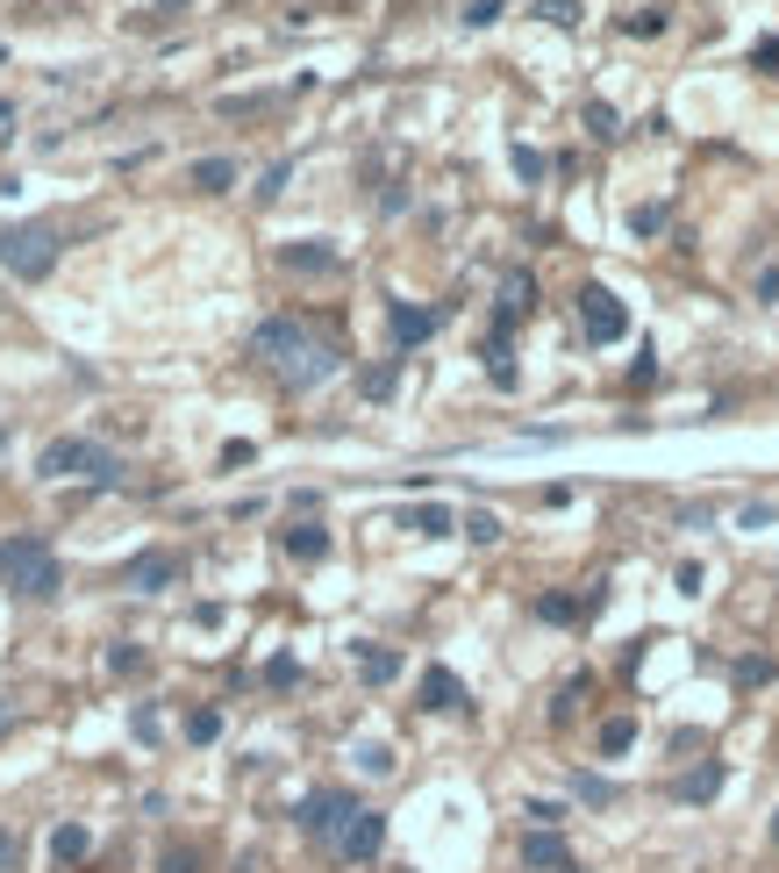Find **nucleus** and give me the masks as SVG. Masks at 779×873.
Instances as JSON below:
<instances>
[{"label": "nucleus", "instance_id": "1", "mask_svg": "<svg viewBox=\"0 0 779 873\" xmlns=\"http://www.w3.org/2000/svg\"><path fill=\"white\" fill-rule=\"evenodd\" d=\"M0 580H8L14 595L43 601V595H57L65 566H57V551L43 545V537H8V545H0Z\"/></svg>", "mask_w": 779, "mask_h": 873}, {"label": "nucleus", "instance_id": "2", "mask_svg": "<svg viewBox=\"0 0 779 873\" xmlns=\"http://www.w3.org/2000/svg\"><path fill=\"white\" fill-rule=\"evenodd\" d=\"M36 473H43V480L86 473V480H94V487H115V480H122V459H115L108 444H86V436H57V444H43Z\"/></svg>", "mask_w": 779, "mask_h": 873}, {"label": "nucleus", "instance_id": "3", "mask_svg": "<svg viewBox=\"0 0 779 873\" xmlns=\"http://www.w3.org/2000/svg\"><path fill=\"white\" fill-rule=\"evenodd\" d=\"M0 265H8L14 280H43L57 265V230L51 222H22V230L0 236Z\"/></svg>", "mask_w": 779, "mask_h": 873}, {"label": "nucleus", "instance_id": "4", "mask_svg": "<svg viewBox=\"0 0 779 873\" xmlns=\"http://www.w3.org/2000/svg\"><path fill=\"white\" fill-rule=\"evenodd\" d=\"M329 845H336V860H350V866L379 860V845H387V817H379V809H350V823L329 838Z\"/></svg>", "mask_w": 779, "mask_h": 873}, {"label": "nucleus", "instance_id": "5", "mask_svg": "<svg viewBox=\"0 0 779 873\" xmlns=\"http://www.w3.org/2000/svg\"><path fill=\"white\" fill-rule=\"evenodd\" d=\"M301 351H308V329H301L294 315H265V323L251 329V358H272V366H294Z\"/></svg>", "mask_w": 779, "mask_h": 873}, {"label": "nucleus", "instance_id": "6", "mask_svg": "<svg viewBox=\"0 0 779 873\" xmlns=\"http://www.w3.org/2000/svg\"><path fill=\"white\" fill-rule=\"evenodd\" d=\"M579 323H587L593 344H622V337H630V308H622L608 287H587V294H579Z\"/></svg>", "mask_w": 779, "mask_h": 873}, {"label": "nucleus", "instance_id": "7", "mask_svg": "<svg viewBox=\"0 0 779 873\" xmlns=\"http://www.w3.org/2000/svg\"><path fill=\"white\" fill-rule=\"evenodd\" d=\"M350 809H358L350 795H336V788H315L308 802H301V831H308V838H336V831L350 823Z\"/></svg>", "mask_w": 779, "mask_h": 873}, {"label": "nucleus", "instance_id": "8", "mask_svg": "<svg viewBox=\"0 0 779 873\" xmlns=\"http://www.w3.org/2000/svg\"><path fill=\"white\" fill-rule=\"evenodd\" d=\"M179 580V559L172 551H136L129 566H122V587H136V595H158V587Z\"/></svg>", "mask_w": 779, "mask_h": 873}, {"label": "nucleus", "instance_id": "9", "mask_svg": "<svg viewBox=\"0 0 779 873\" xmlns=\"http://www.w3.org/2000/svg\"><path fill=\"white\" fill-rule=\"evenodd\" d=\"M529 308H537V280H529V273H508V280H501V308H494V337H508Z\"/></svg>", "mask_w": 779, "mask_h": 873}, {"label": "nucleus", "instance_id": "10", "mask_svg": "<svg viewBox=\"0 0 779 873\" xmlns=\"http://www.w3.org/2000/svg\"><path fill=\"white\" fill-rule=\"evenodd\" d=\"M523 866H529V873H579V866H572V845H565L558 831H529V838H523Z\"/></svg>", "mask_w": 779, "mask_h": 873}, {"label": "nucleus", "instance_id": "11", "mask_svg": "<svg viewBox=\"0 0 779 873\" xmlns=\"http://www.w3.org/2000/svg\"><path fill=\"white\" fill-rule=\"evenodd\" d=\"M422 709H465V681L451 666H430L422 673Z\"/></svg>", "mask_w": 779, "mask_h": 873}, {"label": "nucleus", "instance_id": "12", "mask_svg": "<svg viewBox=\"0 0 779 873\" xmlns=\"http://www.w3.org/2000/svg\"><path fill=\"white\" fill-rule=\"evenodd\" d=\"M401 530H415V537H451V530H457V516H451L444 502H415V508L401 516Z\"/></svg>", "mask_w": 779, "mask_h": 873}, {"label": "nucleus", "instance_id": "13", "mask_svg": "<svg viewBox=\"0 0 779 873\" xmlns=\"http://www.w3.org/2000/svg\"><path fill=\"white\" fill-rule=\"evenodd\" d=\"M280 545H286V559H323V551H329V530H323V523H294V530H280Z\"/></svg>", "mask_w": 779, "mask_h": 873}, {"label": "nucleus", "instance_id": "14", "mask_svg": "<svg viewBox=\"0 0 779 873\" xmlns=\"http://www.w3.org/2000/svg\"><path fill=\"white\" fill-rule=\"evenodd\" d=\"M86 852H94V838H86V823H57V831H51V860H57V866H80Z\"/></svg>", "mask_w": 779, "mask_h": 873}, {"label": "nucleus", "instance_id": "15", "mask_svg": "<svg viewBox=\"0 0 779 873\" xmlns=\"http://www.w3.org/2000/svg\"><path fill=\"white\" fill-rule=\"evenodd\" d=\"M280 259H286V273H336V265H344L329 244H286Z\"/></svg>", "mask_w": 779, "mask_h": 873}, {"label": "nucleus", "instance_id": "16", "mask_svg": "<svg viewBox=\"0 0 779 873\" xmlns=\"http://www.w3.org/2000/svg\"><path fill=\"white\" fill-rule=\"evenodd\" d=\"M329 372H336V351H323V344H308V351H301L294 366H286V380H294V387H315V380H329Z\"/></svg>", "mask_w": 779, "mask_h": 873}, {"label": "nucleus", "instance_id": "17", "mask_svg": "<svg viewBox=\"0 0 779 873\" xmlns=\"http://www.w3.org/2000/svg\"><path fill=\"white\" fill-rule=\"evenodd\" d=\"M193 187H201V193H229V187H236V158H193Z\"/></svg>", "mask_w": 779, "mask_h": 873}, {"label": "nucleus", "instance_id": "18", "mask_svg": "<svg viewBox=\"0 0 779 873\" xmlns=\"http://www.w3.org/2000/svg\"><path fill=\"white\" fill-rule=\"evenodd\" d=\"M358 673H365L372 687H387L393 673H401V652H387V644H358Z\"/></svg>", "mask_w": 779, "mask_h": 873}, {"label": "nucleus", "instance_id": "19", "mask_svg": "<svg viewBox=\"0 0 779 873\" xmlns=\"http://www.w3.org/2000/svg\"><path fill=\"white\" fill-rule=\"evenodd\" d=\"M430 329H436V308H408V301L393 308V344H422Z\"/></svg>", "mask_w": 779, "mask_h": 873}, {"label": "nucleus", "instance_id": "20", "mask_svg": "<svg viewBox=\"0 0 779 873\" xmlns=\"http://www.w3.org/2000/svg\"><path fill=\"white\" fill-rule=\"evenodd\" d=\"M715 795H723V766H701L680 780V802H715Z\"/></svg>", "mask_w": 779, "mask_h": 873}, {"label": "nucleus", "instance_id": "21", "mask_svg": "<svg viewBox=\"0 0 779 873\" xmlns=\"http://www.w3.org/2000/svg\"><path fill=\"white\" fill-rule=\"evenodd\" d=\"M630 745H636V724H630V716H608V724H601V751L615 759V751H630Z\"/></svg>", "mask_w": 779, "mask_h": 873}, {"label": "nucleus", "instance_id": "22", "mask_svg": "<svg viewBox=\"0 0 779 873\" xmlns=\"http://www.w3.org/2000/svg\"><path fill=\"white\" fill-rule=\"evenodd\" d=\"M587 129H593L601 144H615V137H622V123H615V108H608V101H587Z\"/></svg>", "mask_w": 779, "mask_h": 873}, {"label": "nucleus", "instance_id": "23", "mask_svg": "<svg viewBox=\"0 0 779 873\" xmlns=\"http://www.w3.org/2000/svg\"><path fill=\"white\" fill-rule=\"evenodd\" d=\"M665 29V8H636V14H622V36H659Z\"/></svg>", "mask_w": 779, "mask_h": 873}, {"label": "nucleus", "instance_id": "24", "mask_svg": "<svg viewBox=\"0 0 779 873\" xmlns=\"http://www.w3.org/2000/svg\"><path fill=\"white\" fill-rule=\"evenodd\" d=\"M465 537H472V545H494V537H501V516H494V508H472V516H465Z\"/></svg>", "mask_w": 779, "mask_h": 873}, {"label": "nucleus", "instance_id": "25", "mask_svg": "<svg viewBox=\"0 0 779 873\" xmlns=\"http://www.w3.org/2000/svg\"><path fill=\"white\" fill-rule=\"evenodd\" d=\"M537 616H544V623H579V601H572V595H544Z\"/></svg>", "mask_w": 779, "mask_h": 873}, {"label": "nucleus", "instance_id": "26", "mask_svg": "<svg viewBox=\"0 0 779 873\" xmlns=\"http://www.w3.org/2000/svg\"><path fill=\"white\" fill-rule=\"evenodd\" d=\"M294 681H301V659H294V652L265 659V687H294Z\"/></svg>", "mask_w": 779, "mask_h": 873}, {"label": "nucleus", "instance_id": "27", "mask_svg": "<svg viewBox=\"0 0 779 873\" xmlns=\"http://www.w3.org/2000/svg\"><path fill=\"white\" fill-rule=\"evenodd\" d=\"M187 737H193V745H215V737H222V716L215 709H193L187 716Z\"/></svg>", "mask_w": 779, "mask_h": 873}, {"label": "nucleus", "instance_id": "28", "mask_svg": "<svg viewBox=\"0 0 779 873\" xmlns=\"http://www.w3.org/2000/svg\"><path fill=\"white\" fill-rule=\"evenodd\" d=\"M630 230H636V236H659V230H665V208H659V201H644V208L630 215Z\"/></svg>", "mask_w": 779, "mask_h": 873}, {"label": "nucleus", "instance_id": "29", "mask_svg": "<svg viewBox=\"0 0 779 873\" xmlns=\"http://www.w3.org/2000/svg\"><path fill=\"white\" fill-rule=\"evenodd\" d=\"M537 14H544V22H558V29H572L579 22V0H537Z\"/></svg>", "mask_w": 779, "mask_h": 873}, {"label": "nucleus", "instance_id": "30", "mask_svg": "<svg viewBox=\"0 0 779 873\" xmlns=\"http://www.w3.org/2000/svg\"><path fill=\"white\" fill-rule=\"evenodd\" d=\"M572 788H579V802H593V809H601V802H615V788H608V780H593V774H579Z\"/></svg>", "mask_w": 779, "mask_h": 873}, {"label": "nucleus", "instance_id": "31", "mask_svg": "<svg viewBox=\"0 0 779 873\" xmlns=\"http://www.w3.org/2000/svg\"><path fill=\"white\" fill-rule=\"evenodd\" d=\"M501 22V0H465V29H486Z\"/></svg>", "mask_w": 779, "mask_h": 873}, {"label": "nucleus", "instance_id": "32", "mask_svg": "<svg viewBox=\"0 0 779 873\" xmlns=\"http://www.w3.org/2000/svg\"><path fill=\"white\" fill-rule=\"evenodd\" d=\"M144 666V652H136V644H108V673H136Z\"/></svg>", "mask_w": 779, "mask_h": 873}, {"label": "nucleus", "instance_id": "33", "mask_svg": "<svg viewBox=\"0 0 779 873\" xmlns=\"http://www.w3.org/2000/svg\"><path fill=\"white\" fill-rule=\"evenodd\" d=\"M515 172H523V179H544V150H529V144H515Z\"/></svg>", "mask_w": 779, "mask_h": 873}, {"label": "nucleus", "instance_id": "34", "mask_svg": "<svg viewBox=\"0 0 779 873\" xmlns=\"http://www.w3.org/2000/svg\"><path fill=\"white\" fill-rule=\"evenodd\" d=\"M365 395L387 401V395H393V366H372V372H365Z\"/></svg>", "mask_w": 779, "mask_h": 873}, {"label": "nucleus", "instance_id": "35", "mask_svg": "<svg viewBox=\"0 0 779 873\" xmlns=\"http://www.w3.org/2000/svg\"><path fill=\"white\" fill-rule=\"evenodd\" d=\"M529 823H537V831H558L565 809H558V802H529Z\"/></svg>", "mask_w": 779, "mask_h": 873}, {"label": "nucleus", "instance_id": "36", "mask_svg": "<svg viewBox=\"0 0 779 873\" xmlns=\"http://www.w3.org/2000/svg\"><path fill=\"white\" fill-rule=\"evenodd\" d=\"M358 759H365V774H393V751H387V745H365Z\"/></svg>", "mask_w": 779, "mask_h": 873}, {"label": "nucleus", "instance_id": "37", "mask_svg": "<svg viewBox=\"0 0 779 873\" xmlns=\"http://www.w3.org/2000/svg\"><path fill=\"white\" fill-rule=\"evenodd\" d=\"M737 523H744V530H766V523H772V502H744Z\"/></svg>", "mask_w": 779, "mask_h": 873}, {"label": "nucleus", "instance_id": "38", "mask_svg": "<svg viewBox=\"0 0 779 873\" xmlns=\"http://www.w3.org/2000/svg\"><path fill=\"white\" fill-rule=\"evenodd\" d=\"M280 187H286V165H272V172L257 179V201H280Z\"/></svg>", "mask_w": 779, "mask_h": 873}, {"label": "nucleus", "instance_id": "39", "mask_svg": "<svg viewBox=\"0 0 779 873\" xmlns=\"http://www.w3.org/2000/svg\"><path fill=\"white\" fill-rule=\"evenodd\" d=\"M737 681H751V687H758V681H772V659H744Z\"/></svg>", "mask_w": 779, "mask_h": 873}, {"label": "nucleus", "instance_id": "40", "mask_svg": "<svg viewBox=\"0 0 779 873\" xmlns=\"http://www.w3.org/2000/svg\"><path fill=\"white\" fill-rule=\"evenodd\" d=\"M751 65H758V72H779V36H772V43H758V51H751Z\"/></svg>", "mask_w": 779, "mask_h": 873}, {"label": "nucleus", "instance_id": "41", "mask_svg": "<svg viewBox=\"0 0 779 873\" xmlns=\"http://www.w3.org/2000/svg\"><path fill=\"white\" fill-rule=\"evenodd\" d=\"M165 873H193V852H165Z\"/></svg>", "mask_w": 779, "mask_h": 873}, {"label": "nucleus", "instance_id": "42", "mask_svg": "<svg viewBox=\"0 0 779 873\" xmlns=\"http://www.w3.org/2000/svg\"><path fill=\"white\" fill-rule=\"evenodd\" d=\"M0 866H14V831H0Z\"/></svg>", "mask_w": 779, "mask_h": 873}, {"label": "nucleus", "instance_id": "43", "mask_svg": "<svg viewBox=\"0 0 779 873\" xmlns=\"http://www.w3.org/2000/svg\"><path fill=\"white\" fill-rule=\"evenodd\" d=\"M8 724H14V716H8V702H0V737H8Z\"/></svg>", "mask_w": 779, "mask_h": 873}, {"label": "nucleus", "instance_id": "44", "mask_svg": "<svg viewBox=\"0 0 779 873\" xmlns=\"http://www.w3.org/2000/svg\"><path fill=\"white\" fill-rule=\"evenodd\" d=\"M0 123H14V108H8V101H0Z\"/></svg>", "mask_w": 779, "mask_h": 873}, {"label": "nucleus", "instance_id": "45", "mask_svg": "<svg viewBox=\"0 0 779 873\" xmlns=\"http://www.w3.org/2000/svg\"><path fill=\"white\" fill-rule=\"evenodd\" d=\"M772 845H779V809H772Z\"/></svg>", "mask_w": 779, "mask_h": 873}, {"label": "nucleus", "instance_id": "46", "mask_svg": "<svg viewBox=\"0 0 779 873\" xmlns=\"http://www.w3.org/2000/svg\"><path fill=\"white\" fill-rule=\"evenodd\" d=\"M158 8H179V0H158Z\"/></svg>", "mask_w": 779, "mask_h": 873}, {"label": "nucleus", "instance_id": "47", "mask_svg": "<svg viewBox=\"0 0 779 873\" xmlns=\"http://www.w3.org/2000/svg\"><path fill=\"white\" fill-rule=\"evenodd\" d=\"M0 436H8V430H0Z\"/></svg>", "mask_w": 779, "mask_h": 873}]
</instances>
